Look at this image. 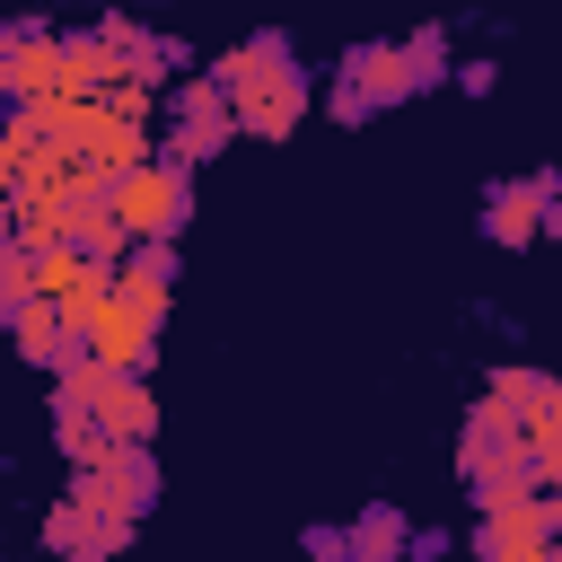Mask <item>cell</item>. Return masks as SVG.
<instances>
[{"label": "cell", "instance_id": "obj_1", "mask_svg": "<svg viewBox=\"0 0 562 562\" xmlns=\"http://www.w3.org/2000/svg\"><path fill=\"white\" fill-rule=\"evenodd\" d=\"M158 114H167V123H158V158H176V167L220 158V149H228V132H237V97H228V79H220V70H211V79H176Z\"/></svg>", "mask_w": 562, "mask_h": 562}, {"label": "cell", "instance_id": "obj_2", "mask_svg": "<svg viewBox=\"0 0 562 562\" xmlns=\"http://www.w3.org/2000/svg\"><path fill=\"white\" fill-rule=\"evenodd\" d=\"M44 97H70V70H61V35L44 18H9L0 26V105L26 114Z\"/></svg>", "mask_w": 562, "mask_h": 562}, {"label": "cell", "instance_id": "obj_3", "mask_svg": "<svg viewBox=\"0 0 562 562\" xmlns=\"http://www.w3.org/2000/svg\"><path fill=\"white\" fill-rule=\"evenodd\" d=\"M553 544H562V483H544L509 509H483V527L465 536L474 562H544Z\"/></svg>", "mask_w": 562, "mask_h": 562}, {"label": "cell", "instance_id": "obj_4", "mask_svg": "<svg viewBox=\"0 0 562 562\" xmlns=\"http://www.w3.org/2000/svg\"><path fill=\"white\" fill-rule=\"evenodd\" d=\"M70 501H88V509L140 527V518L158 509V457H149V439H123L105 465H70Z\"/></svg>", "mask_w": 562, "mask_h": 562}, {"label": "cell", "instance_id": "obj_5", "mask_svg": "<svg viewBox=\"0 0 562 562\" xmlns=\"http://www.w3.org/2000/svg\"><path fill=\"white\" fill-rule=\"evenodd\" d=\"M114 202H123L132 237H184V220H193V167L149 158V167H132V176L114 184Z\"/></svg>", "mask_w": 562, "mask_h": 562}, {"label": "cell", "instance_id": "obj_6", "mask_svg": "<svg viewBox=\"0 0 562 562\" xmlns=\"http://www.w3.org/2000/svg\"><path fill=\"white\" fill-rule=\"evenodd\" d=\"M553 193H562V176H553V167H544V176H501V184L483 193V237H492V246H536V237H544Z\"/></svg>", "mask_w": 562, "mask_h": 562}, {"label": "cell", "instance_id": "obj_7", "mask_svg": "<svg viewBox=\"0 0 562 562\" xmlns=\"http://www.w3.org/2000/svg\"><path fill=\"white\" fill-rule=\"evenodd\" d=\"M123 536H132V518H105V509H88L70 492L44 509V553H61V562H114Z\"/></svg>", "mask_w": 562, "mask_h": 562}, {"label": "cell", "instance_id": "obj_8", "mask_svg": "<svg viewBox=\"0 0 562 562\" xmlns=\"http://www.w3.org/2000/svg\"><path fill=\"white\" fill-rule=\"evenodd\" d=\"M228 97H237V132H255V140H290L299 114L316 105V97H307V70H272V79H246V88H228Z\"/></svg>", "mask_w": 562, "mask_h": 562}, {"label": "cell", "instance_id": "obj_9", "mask_svg": "<svg viewBox=\"0 0 562 562\" xmlns=\"http://www.w3.org/2000/svg\"><path fill=\"white\" fill-rule=\"evenodd\" d=\"M88 342H97V360H114V369H140L149 378V360H158V307H132L123 290L88 316Z\"/></svg>", "mask_w": 562, "mask_h": 562}, {"label": "cell", "instance_id": "obj_10", "mask_svg": "<svg viewBox=\"0 0 562 562\" xmlns=\"http://www.w3.org/2000/svg\"><path fill=\"white\" fill-rule=\"evenodd\" d=\"M342 79H351L369 105H404V97H422L413 44H351V53H342Z\"/></svg>", "mask_w": 562, "mask_h": 562}, {"label": "cell", "instance_id": "obj_11", "mask_svg": "<svg viewBox=\"0 0 562 562\" xmlns=\"http://www.w3.org/2000/svg\"><path fill=\"white\" fill-rule=\"evenodd\" d=\"M61 70H70V97H114L132 79V61H123V44L105 26H70L61 35Z\"/></svg>", "mask_w": 562, "mask_h": 562}, {"label": "cell", "instance_id": "obj_12", "mask_svg": "<svg viewBox=\"0 0 562 562\" xmlns=\"http://www.w3.org/2000/svg\"><path fill=\"white\" fill-rule=\"evenodd\" d=\"M97 422H105L114 439H149V430H158L149 378H140V369H114V360H105V386H97Z\"/></svg>", "mask_w": 562, "mask_h": 562}, {"label": "cell", "instance_id": "obj_13", "mask_svg": "<svg viewBox=\"0 0 562 562\" xmlns=\"http://www.w3.org/2000/svg\"><path fill=\"white\" fill-rule=\"evenodd\" d=\"M132 307H158L167 316V290H176V237H140L132 255H123V281H114Z\"/></svg>", "mask_w": 562, "mask_h": 562}, {"label": "cell", "instance_id": "obj_14", "mask_svg": "<svg viewBox=\"0 0 562 562\" xmlns=\"http://www.w3.org/2000/svg\"><path fill=\"white\" fill-rule=\"evenodd\" d=\"M211 70H220L228 88H246V79H272V70H299V53H290V35H281V26H255V35H246V44H228V53L211 61Z\"/></svg>", "mask_w": 562, "mask_h": 562}, {"label": "cell", "instance_id": "obj_15", "mask_svg": "<svg viewBox=\"0 0 562 562\" xmlns=\"http://www.w3.org/2000/svg\"><path fill=\"white\" fill-rule=\"evenodd\" d=\"M351 553H360V562H413V518H404L395 501H369V509L351 518Z\"/></svg>", "mask_w": 562, "mask_h": 562}, {"label": "cell", "instance_id": "obj_16", "mask_svg": "<svg viewBox=\"0 0 562 562\" xmlns=\"http://www.w3.org/2000/svg\"><path fill=\"white\" fill-rule=\"evenodd\" d=\"M509 439H518V422H509V413H501V404L483 395V404L465 413V430H457V474H483V465H492V457H501Z\"/></svg>", "mask_w": 562, "mask_h": 562}, {"label": "cell", "instance_id": "obj_17", "mask_svg": "<svg viewBox=\"0 0 562 562\" xmlns=\"http://www.w3.org/2000/svg\"><path fill=\"white\" fill-rule=\"evenodd\" d=\"M299 553H307V562H360V553H351V527H334V518H316V527L299 536Z\"/></svg>", "mask_w": 562, "mask_h": 562}, {"label": "cell", "instance_id": "obj_18", "mask_svg": "<svg viewBox=\"0 0 562 562\" xmlns=\"http://www.w3.org/2000/svg\"><path fill=\"white\" fill-rule=\"evenodd\" d=\"M325 114H334V123H342V132H351V123H369V114H378V105H369V97H360V88H351V79H334V97H325Z\"/></svg>", "mask_w": 562, "mask_h": 562}, {"label": "cell", "instance_id": "obj_19", "mask_svg": "<svg viewBox=\"0 0 562 562\" xmlns=\"http://www.w3.org/2000/svg\"><path fill=\"white\" fill-rule=\"evenodd\" d=\"M492 79H501L492 53H483V61H457V88H465V97H492Z\"/></svg>", "mask_w": 562, "mask_h": 562}, {"label": "cell", "instance_id": "obj_20", "mask_svg": "<svg viewBox=\"0 0 562 562\" xmlns=\"http://www.w3.org/2000/svg\"><path fill=\"white\" fill-rule=\"evenodd\" d=\"M439 553H457V536L448 527H413V562H439Z\"/></svg>", "mask_w": 562, "mask_h": 562}, {"label": "cell", "instance_id": "obj_21", "mask_svg": "<svg viewBox=\"0 0 562 562\" xmlns=\"http://www.w3.org/2000/svg\"><path fill=\"white\" fill-rule=\"evenodd\" d=\"M544 237H562V193H553V211H544Z\"/></svg>", "mask_w": 562, "mask_h": 562}, {"label": "cell", "instance_id": "obj_22", "mask_svg": "<svg viewBox=\"0 0 562 562\" xmlns=\"http://www.w3.org/2000/svg\"><path fill=\"white\" fill-rule=\"evenodd\" d=\"M544 562H562V544H553V553H544Z\"/></svg>", "mask_w": 562, "mask_h": 562}]
</instances>
